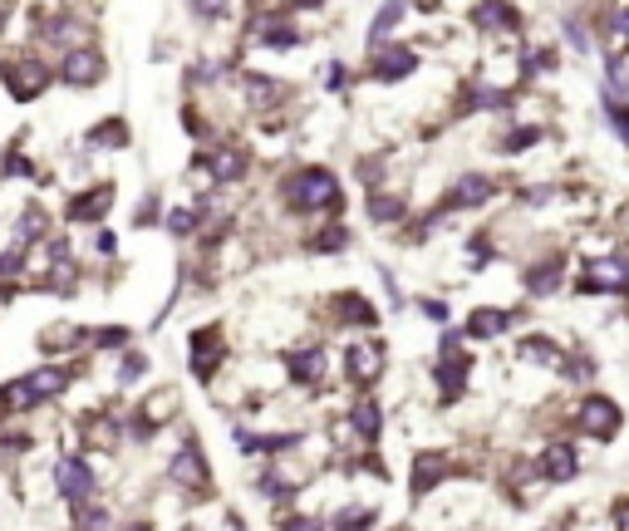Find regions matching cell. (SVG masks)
I'll return each instance as SVG.
<instances>
[{"mask_svg": "<svg viewBox=\"0 0 629 531\" xmlns=\"http://www.w3.org/2000/svg\"><path fill=\"white\" fill-rule=\"evenodd\" d=\"M295 5H300V10H315V5H320V0H295Z\"/></svg>", "mask_w": 629, "mask_h": 531, "instance_id": "35", "label": "cell"}, {"mask_svg": "<svg viewBox=\"0 0 629 531\" xmlns=\"http://www.w3.org/2000/svg\"><path fill=\"white\" fill-rule=\"evenodd\" d=\"M477 25H492V30H512L516 25V10L507 0H487L482 10H477Z\"/></svg>", "mask_w": 629, "mask_h": 531, "instance_id": "17", "label": "cell"}, {"mask_svg": "<svg viewBox=\"0 0 629 531\" xmlns=\"http://www.w3.org/2000/svg\"><path fill=\"white\" fill-rule=\"evenodd\" d=\"M45 84H50V74H45L40 64H30V59L5 64V89H10L15 99H35V94H45Z\"/></svg>", "mask_w": 629, "mask_h": 531, "instance_id": "5", "label": "cell"}, {"mask_svg": "<svg viewBox=\"0 0 629 531\" xmlns=\"http://www.w3.org/2000/svg\"><path fill=\"white\" fill-rule=\"evenodd\" d=\"M286 197L295 212H320V207H335L340 202V182L325 168H300L295 177H286Z\"/></svg>", "mask_w": 629, "mask_h": 531, "instance_id": "1", "label": "cell"}, {"mask_svg": "<svg viewBox=\"0 0 629 531\" xmlns=\"http://www.w3.org/2000/svg\"><path fill=\"white\" fill-rule=\"evenodd\" d=\"M15 266H25V246H15V251L0 256V276H15Z\"/></svg>", "mask_w": 629, "mask_h": 531, "instance_id": "30", "label": "cell"}, {"mask_svg": "<svg viewBox=\"0 0 629 531\" xmlns=\"http://www.w3.org/2000/svg\"><path fill=\"white\" fill-rule=\"evenodd\" d=\"M246 173V158L236 153V148H222V158H212V177L217 182H231V177Z\"/></svg>", "mask_w": 629, "mask_h": 531, "instance_id": "22", "label": "cell"}, {"mask_svg": "<svg viewBox=\"0 0 629 531\" xmlns=\"http://www.w3.org/2000/svg\"><path fill=\"white\" fill-rule=\"evenodd\" d=\"M384 369V345H354L349 350V379L354 384H374Z\"/></svg>", "mask_w": 629, "mask_h": 531, "instance_id": "8", "label": "cell"}, {"mask_svg": "<svg viewBox=\"0 0 629 531\" xmlns=\"http://www.w3.org/2000/svg\"><path fill=\"white\" fill-rule=\"evenodd\" d=\"M109 202H114V192H109V187H99V192H89V197L69 202V217H104V212H109Z\"/></svg>", "mask_w": 629, "mask_h": 531, "instance_id": "18", "label": "cell"}, {"mask_svg": "<svg viewBox=\"0 0 629 531\" xmlns=\"http://www.w3.org/2000/svg\"><path fill=\"white\" fill-rule=\"evenodd\" d=\"M585 291H629V261H620V256L595 261L585 276Z\"/></svg>", "mask_w": 629, "mask_h": 531, "instance_id": "7", "label": "cell"}, {"mask_svg": "<svg viewBox=\"0 0 629 531\" xmlns=\"http://www.w3.org/2000/svg\"><path fill=\"white\" fill-rule=\"evenodd\" d=\"M369 69H374L379 79H403V74L418 69V55L403 50V45H384V40H374V50H369Z\"/></svg>", "mask_w": 629, "mask_h": 531, "instance_id": "4", "label": "cell"}, {"mask_svg": "<svg viewBox=\"0 0 629 531\" xmlns=\"http://www.w3.org/2000/svg\"><path fill=\"white\" fill-rule=\"evenodd\" d=\"M59 389H64V369H35V374H25L20 384H10V404L15 409H35V404H45V399H55Z\"/></svg>", "mask_w": 629, "mask_h": 531, "instance_id": "2", "label": "cell"}, {"mask_svg": "<svg viewBox=\"0 0 629 531\" xmlns=\"http://www.w3.org/2000/svg\"><path fill=\"white\" fill-rule=\"evenodd\" d=\"M615 527H629V507L625 512H615Z\"/></svg>", "mask_w": 629, "mask_h": 531, "instance_id": "34", "label": "cell"}, {"mask_svg": "<svg viewBox=\"0 0 629 531\" xmlns=\"http://www.w3.org/2000/svg\"><path fill=\"white\" fill-rule=\"evenodd\" d=\"M399 15H403V0H389V5L379 10V20H374V30H369V35H374V40H384V35L394 30V20H399Z\"/></svg>", "mask_w": 629, "mask_h": 531, "instance_id": "26", "label": "cell"}, {"mask_svg": "<svg viewBox=\"0 0 629 531\" xmlns=\"http://www.w3.org/2000/svg\"><path fill=\"white\" fill-rule=\"evenodd\" d=\"M261 45H276V50H290L295 40H300V30L286 25V20H256V30H251Z\"/></svg>", "mask_w": 629, "mask_h": 531, "instance_id": "13", "label": "cell"}, {"mask_svg": "<svg viewBox=\"0 0 629 531\" xmlns=\"http://www.w3.org/2000/svg\"><path fill=\"white\" fill-rule=\"evenodd\" d=\"M335 310H340L344 320H359V325L374 320V305H369L364 295H335Z\"/></svg>", "mask_w": 629, "mask_h": 531, "instance_id": "21", "label": "cell"}, {"mask_svg": "<svg viewBox=\"0 0 629 531\" xmlns=\"http://www.w3.org/2000/svg\"><path fill=\"white\" fill-rule=\"evenodd\" d=\"M192 345H197V354H192V369H197V374L207 379V374H212V354H222V340H217V335L207 330V335H197Z\"/></svg>", "mask_w": 629, "mask_h": 531, "instance_id": "20", "label": "cell"}, {"mask_svg": "<svg viewBox=\"0 0 629 531\" xmlns=\"http://www.w3.org/2000/svg\"><path fill=\"white\" fill-rule=\"evenodd\" d=\"M575 423L585 428V433H595V438H610V433H620V409L605 399V394H590L580 413H575Z\"/></svg>", "mask_w": 629, "mask_h": 531, "instance_id": "3", "label": "cell"}, {"mask_svg": "<svg viewBox=\"0 0 629 531\" xmlns=\"http://www.w3.org/2000/svg\"><path fill=\"white\" fill-rule=\"evenodd\" d=\"M104 74V59L94 55V50H69L64 55V79L69 84H94Z\"/></svg>", "mask_w": 629, "mask_h": 531, "instance_id": "10", "label": "cell"}, {"mask_svg": "<svg viewBox=\"0 0 629 531\" xmlns=\"http://www.w3.org/2000/svg\"><path fill=\"white\" fill-rule=\"evenodd\" d=\"M172 477H177V482H187V487H207V468H202L197 443H187V448L172 458Z\"/></svg>", "mask_w": 629, "mask_h": 531, "instance_id": "12", "label": "cell"}, {"mask_svg": "<svg viewBox=\"0 0 629 531\" xmlns=\"http://www.w3.org/2000/svg\"><path fill=\"white\" fill-rule=\"evenodd\" d=\"M143 369H148V359H143V354H133V359H128V364H123V379H138V374H143Z\"/></svg>", "mask_w": 629, "mask_h": 531, "instance_id": "31", "label": "cell"}, {"mask_svg": "<svg viewBox=\"0 0 629 531\" xmlns=\"http://www.w3.org/2000/svg\"><path fill=\"white\" fill-rule=\"evenodd\" d=\"M610 30H615L620 40H629V10H620V15H615V25H610Z\"/></svg>", "mask_w": 629, "mask_h": 531, "instance_id": "33", "label": "cell"}, {"mask_svg": "<svg viewBox=\"0 0 629 531\" xmlns=\"http://www.w3.org/2000/svg\"><path fill=\"white\" fill-rule=\"evenodd\" d=\"M369 217L374 222H394V217H403V202L399 197H369Z\"/></svg>", "mask_w": 629, "mask_h": 531, "instance_id": "23", "label": "cell"}, {"mask_svg": "<svg viewBox=\"0 0 629 531\" xmlns=\"http://www.w3.org/2000/svg\"><path fill=\"white\" fill-rule=\"evenodd\" d=\"M487 197H492V182L482 173H467L458 187H453V207H477V202H487Z\"/></svg>", "mask_w": 629, "mask_h": 531, "instance_id": "14", "label": "cell"}, {"mask_svg": "<svg viewBox=\"0 0 629 531\" xmlns=\"http://www.w3.org/2000/svg\"><path fill=\"white\" fill-rule=\"evenodd\" d=\"M541 472L551 477V482H566L580 472V453H575L571 443H551L546 453H541Z\"/></svg>", "mask_w": 629, "mask_h": 531, "instance_id": "9", "label": "cell"}, {"mask_svg": "<svg viewBox=\"0 0 629 531\" xmlns=\"http://www.w3.org/2000/svg\"><path fill=\"white\" fill-rule=\"evenodd\" d=\"M55 487H59V497L84 502V497L94 492V472H89V463H79V458H64L55 468Z\"/></svg>", "mask_w": 629, "mask_h": 531, "instance_id": "6", "label": "cell"}, {"mask_svg": "<svg viewBox=\"0 0 629 531\" xmlns=\"http://www.w3.org/2000/svg\"><path fill=\"white\" fill-rule=\"evenodd\" d=\"M315 246H320V251H330V246H335V251H340V246H344V232H340V227H335V232H330V236H320V241H315Z\"/></svg>", "mask_w": 629, "mask_h": 531, "instance_id": "32", "label": "cell"}, {"mask_svg": "<svg viewBox=\"0 0 629 531\" xmlns=\"http://www.w3.org/2000/svg\"><path fill=\"white\" fill-rule=\"evenodd\" d=\"M379 428H384V413L374 399H359V409H354V433L359 438H379Z\"/></svg>", "mask_w": 629, "mask_h": 531, "instance_id": "16", "label": "cell"}, {"mask_svg": "<svg viewBox=\"0 0 629 531\" xmlns=\"http://www.w3.org/2000/svg\"><path fill=\"white\" fill-rule=\"evenodd\" d=\"M89 143H123V123H109V128H94Z\"/></svg>", "mask_w": 629, "mask_h": 531, "instance_id": "29", "label": "cell"}, {"mask_svg": "<svg viewBox=\"0 0 629 531\" xmlns=\"http://www.w3.org/2000/svg\"><path fill=\"white\" fill-rule=\"evenodd\" d=\"M507 325H512L507 310H477V315H472V335H482V340H487V335H502Z\"/></svg>", "mask_w": 629, "mask_h": 531, "instance_id": "19", "label": "cell"}, {"mask_svg": "<svg viewBox=\"0 0 629 531\" xmlns=\"http://www.w3.org/2000/svg\"><path fill=\"white\" fill-rule=\"evenodd\" d=\"M50 40H64V45H69V40H79V25H74V20H55V25H50Z\"/></svg>", "mask_w": 629, "mask_h": 531, "instance_id": "28", "label": "cell"}, {"mask_svg": "<svg viewBox=\"0 0 629 531\" xmlns=\"http://www.w3.org/2000/svg\"><path fill=\"white\" fill-rule=\"evenodd\" d=\"M168 227H172V232H177V236H187V232H192V227H197V212H192V207H182V212H172V217H168Z\"/></svg>", "mask_w": 629, "mask_h": 531, "instance_id": "27", "label": "cell"}, {"mask_svg": "<svg viewBox=\"0 0 629 531\" xmlns=\"http://www.w3.org/2000/svg\"><path fill=\"white\" fill-rule=\"evenodd\" d=\"M526 286H531L536 295H551L556 286H561V271H556V266H541L536 276H526Z\"/></svg>", "mask_w": 629, "mask_h": 531, "instance_id": "25", "label": "cell"}, {"mask_svg": "<svg viewBox=\"0 0 629 531\" xmlns=\"http://www.w3.org/2000/svg\"><path fill=\"white\" fill-rule=\"evenodd\" d=\"M290 374H295L300 384H315V379L325 374V354L320 350H295L290 354Z\"/></svg>", "mask_w": 629, "mask_h": 531, "instance_id": "15", "label": "cell"}, {"mask_svg": "<svg viewBox=\"0 0 629 531\" xmlns=\"http://www.w3.org/2000/svg\"><path fill=\"white\" fill-rule=\"evenodd\" d=\"M438 379H443V394H448V399H453V394H462V379H467V359L458 354V364H443V374H438Z\"/></svg>", "mask_w": 629, "mask_h": 531, "instance_id": "24", "label": "cell"}, {"mask_svg": "<svg viewBox=\"0 0 629 531\" xmlns=\"http://www.w3.org/2000/svg\"><path fill=\"white\" fill-rule=\"evenodd\" d=\"M0 25H5V15H0Z\"/></svg>", "mask_w": 629, "mask_h": 531, "instance_id": "36", "label": "cell"}, {"mask_svg": "<svg viewBox=\"0 0 629 531\" xmlns=\"http://www.w3.org/2000/svg\"><path fill=\"white\" fill-rule=\"evenodd\" d=\"M448 458H438V453H423L418 463H413V497H423V492H433L443 477H448Z\"/></svg>", "mask_w": 629, "mask_h": 531, "instance_id": "11", "label": "cell"}]
</instances>
